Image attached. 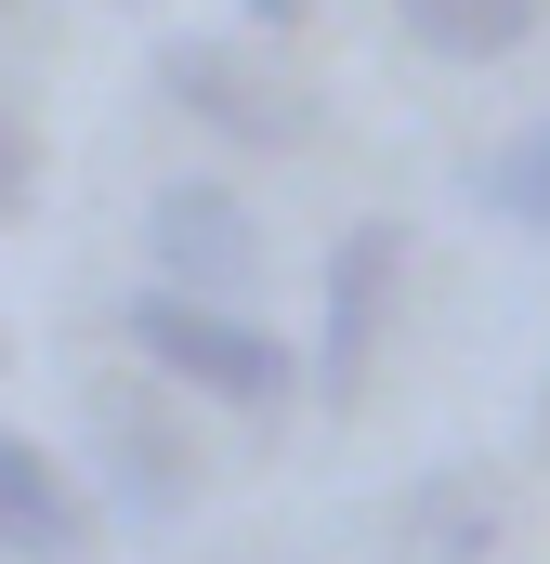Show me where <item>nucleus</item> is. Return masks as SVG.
I'll list each match as a JSON object with an SVG mask.
<instances>
[{
	"label": "nucleus",
	"instance_id": "5",
	"mask_svg": "<svg viewBox=\"0 0 550 564\" xmlns=\"http://www.w3.org/2000/svg\"><path fill=\"white\" fill-rule=\"evenodd\" d=\"M144 276L157 289H210V302H250L263 289V210L223 184V171H170L144 197Z\"/></svg>",
	"mask_w": 550,
	"mask_h": 564
},
{
	"label": "nucleus",
	"instance_id": "6",
	"mask_svg": "<svg viewBox=\"0 0 550 564\" xmlns=\"http://www.w3.org/2000/svg\"><path fill=\"white\" fill-rule=\"evenodd\" d=\"M381 539H394V564H498V539H512V486H498L485 459H432L419 486H394Z\"/></svg>",
	"mask_w": 550,
	"mask_h": 564
},
{
	"label": "nucleus",
	"instance_id": "10",
	"mask_svg": "<svg viewBox=\"0 0 550 564\" xmlns=\"http://www.w3.org/2000/svg\"><path fill=\"white\" fill-rule=\"evenodd\" d=\"M26 171H40V158H26V119H0V224L26 210Z\"/></svg>",
	"mask_w": 550,
	"mask_h": 564
},
{
	"label": "nucleus",
	"instance_id": "8",
	"mask_svg": "<svg viewBox=\"0 0 550 564\" xmlns=\"http://www.w3.org/2000/svg\"><path fill=\"white\" fill-rule=\"evenodd\" d=\"M550 26V0H394V40L432 66H512Z\"/></svg>",
	"mask_w": 550,
	"mask_h": 564
},
{
	"label": "nucleus",
	"instance_id": "11",
	"mask_svg": "<svg viewBox=\"0 0 550 564\" xmlns=\"http://www.w3.org/2000/svg\"><path fill=\"white\" fill-rule=\"evenodd\" d=\"M237 26H263V40H301V26H315V0H237Z\"/></svg>",
	"mask_w": 550,
	"mask_h": 564
},
{
	"label": "nucleus",
	"instance_id": "2",
	"mask_svg": "<svg viewBox=\"0 0 550 564\" xmlns=\"http://www.w3.org/2000/svg\"><path fill=\"white\" fill-rule=\"evenodd\" d=\"M144 66H157V106H170L184 132L250 144V158H301L315 119H328V106H315V79L288 66V40L237 26V13H223V26H170Z\"/></svg>",
	"mask_w": 550,
	"mask_h": 564
},
{
	"label": "nucleus",
	"instance_id": "13",
	"mask_svg": "<svg viewBox=\"0 0 550 564\" xmlns=\"http://www.w3.org/2000/svg\"><path fill=\"white\" fill-rule=\"evenodd\" d=\"M132 13H157V0H132Z\"/></svg>",
	"mask_w": 550,
	"mask_h": 564
},
{
	"label": "nucleus",
	"instance_id": "4",
	"mask_svg": "<svg viewBox=\"0 0 550 564\" xmlns=\"http://www.w3.org/2000/svg\"><path fill=\"white\" fill-rule=\"evenodd\" d=\"M407 263H419V237L394 224V210L341 224V250H328V276H315V355H301V394H315L328 421L367 408V368H381V341H394Z\"/></svg>",
	"mask_w": 550,
	"mask_h": 564
},
{
	"label": "nucleus",
	"instance_id": "12",
	"mask_svg": "<svg viewBox=\"0 0 550 564\" xmlns=\"http://www.w3.org/2000/svg\"><path fill=\"white\" fill-rule=\"evenodd\" d=\"M538 473H550V368H538Z\"/></svg>",
	"mask_w": 550,
	"mask_h": 564
},
{
	"label": "nucleus",
	"instance_id": "3",
	"mask_svg": "<svg viewBox=\"0 0 550 564\" xmlns=\"http://www.w3.org/2000/svg\"><path fill=\"white\" fill-rule=\"evenodd\" d=\"M79 446H92V499H106L119 525H184L197 486H210V459H197V433H184V394H170L157 368L92 381V394H79Z\"/></svg>",
	"mask_w": 550,
	"mask_h": 564
},
{
	"label": "nucleus",
	"instance_id": "7",
	"mask_svg": "<svg viewBox=\"0 0 550 564\" xmlns=\"http://www.w3.org/2000/svg\"><path fill=\"white\" fill-rule=\"evenodd\" d=\"M92 525H106V499H79V473L40 433L0 421V564H79Z\"/></svg>",
	"mask_w": 550,
	"mask_h": 564
},
{
	"label": "nucleus",
	"instance_id": "14",
	"mask_svg": "<svg viewBox=\"0 0 550 564\" xmlns=\"http://www.w3.org/2000/svg\"><path fill=\"white\" fill-rule=\"evenodd\" d=\"M0 13H13V0H0Z\"/></svg>",
	"mask_w": 550,
	"mask_h": 564
},
{
	"label": "nucleus",
	"instance_id": "9",
	"mask_svg": "<svg viewBox=\"0 0 550 564\" xmlns=\"http://www.w3.org/2000/svg\"><path fill=\"white\" fill-rule=\"evenodd\" d=\"M472 210L512 224V237H550V119H525V132H498L472 158Z\"/></svg>",
	"mask_w": 550,
	"mask_h": 564
},
{
	"label": "nucleus",
	"instance_id": "1",
	"mask_svg": "<svg viewBox=\"0 0 550 564\" xmlns=\"http://www.w3.org/2000/svg\"><path fill=\"white\" fill-rule=\"evenodd\" d=\"M119 341H132V368H157L184 408H223V421H275L301 394V341H275L250 302H210V289H157L144 276L119 302Z\"/></svg>",
	"mask_w": 550,
	"mask_h": 564
}]
</instances>
